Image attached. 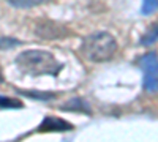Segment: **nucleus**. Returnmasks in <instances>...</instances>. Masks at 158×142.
<instances>
[{
	"label": "nucleus",
	"instance_id": "f257e3e1",
	"mask_svg": "<svg viewBox=\"0 0 158 142\" xmlns=\"http://www.w3.org/2000/svg\"><path fill=\"white\" fill-rule=\"evenodd\" d=\"M16 65L21 71L30 76H57L62 70V65L57 62V59L51 52L41 49H32L21 52L16 57Z\"/></svg>",
	"mask_w": 158,
	"mask_h": 142
},
{
	"label": "nucleus",
	"instance_id": "f03ea898",
	"mask_svg": "<svg viewBox=\"0 0 158 142\" xmlns=\"http://www.w3.org/2000/svg\"><path fill=\"white\" fill-rule=\"evenodd\" d=\"M117 51V41L106 32L89 35L82 41L81 54L90 62H106L114 57Z\"/></svg>",
	"mask_w": 158,
	"mask_h": 142
},
{
	"label": "nucleus",
	"instance_id": "7ed1b4c3",
	"mask_svg": "<svg viewBox=\"0 0 158 142\" xmlns=\"http://www.w3.org/2000/svg\"><path fill=\"white\" fill-rule=\"evenodd\" d=\"M139 67L144 71V88L149 93L158 92V55L149 52L139 59Z\"/></svg>",
	"mask_w": 158,
	"mask_h": 142
},
{
	"label": "nucleus",
	"instance_id": "20e7f679",
	"mask_svg": "<svg viewBox=\"0 0 158 142\" xmlns=\"http://www.w3.org/2000/svg\"><path fill=\"white\" fill-rule=\"evenodd\" d=\"M73 130V125L68 123L63 119H57L52 117V115H48L44 117V120L38 125V133H54V131H68Z\"/></svg>",
	"mask_w": 158,
	"mask_h": 142
},
{
	"label": "nucleus",
	"instance_id": "39448f33",
	"mask_svg": "<svg viewBox=\"0 0 158 142\" xmlns=\"http://www.w3.org/2000/svg\"><path fill=\"white\" fill-rule=\"evenodd\" d=\"M68 32L65 30L60 25L54 24V22H43V24H38L36 27V35L43 40H57V38L65 36Z\"/></svg>",
	"mask_w": 158,
	"mask_h": 142
},
{
	"label": "nucleus",
	"instance_id": "423d86ee",
	"mask_svg": "<svg viewBox=\"0 0 158 142\" xmlns=\"http://www.w3.org/2000/svg\"><path fill=\"white\" fill-rule=\"evenodd\" d=\"M158 40V24H152L147 29V32L142 35L141 38V44L142 46H150Z\"/></svg>",
	"mask_w": 158,
	"mask_h": 142
},
{
	"label": "nucleus",
	"instance_id": "0eeeda50",
	"mask_svg": "<svg viewBox=\"0 0 158 142\" xmlns=\"http://www.w3.org/2000/svg\"><path fill=\"white\" fill-rule=\"evenodd\" d=\"M6 2L16 8H32V6H38L48 2V0H6Z\"/></svg>",
	"mask_w": 158,
	"mask_h": 142
},
{
	"label": "nucleus",
	"instance_id": "6e6552de",
	"mask_svg": "<svg viewBox=\"0 0 158 142\" xmlns=\"http://www.w3.org/2000/svg\"><path fill=\"white\" fill-rule=\"evenodd\" d=\"M24 104L16 98H8V96H0V109H21Z\"/></svg>",
	"mask_w": 158,
	"mask_h": 142
},
{
	"label": "nucleus",
	"instance_id": "1a4fd4ad",
	"mask_svg": "<svg viewBox=\"0 0 158 142\" xmlns=\"http://www.w3.org/2000/svg\"><path fill=\"white\" fill-rule=\"evenodd\" d=\"M158 10V0H144L142 6H141V13L142 14H152L153 11Z\"/></svg>",
	"mask_w": 158,
	"mask_h": 142
},
{
	"label": "nucleus",
	"instance_id": "9d476101",
	"mask_svg": "<svg viewBox=\"0 0 158 142\" xmlns=\"http://www.w3.org/2000/svg\"><path fill=\"white\" fill-rule=\"evenodd\" d=\"M68 103H70V104L63 106V109H70V111L77 109V111H85V112H89V108L85 106V101H82V99L74 98V99H71V101H68Z\"/></svg>",
	"mask_w": 158,
	"mask_h": 142
},
{
	"label": "nucleus",
	"instance_id": "9b49d317",
	"mask_svg": "<svg viewBox=\"0 0 158 142\" xmlns=\"http://www.w3.org/2000/svg\"><path fill=\"white\" fill-rule=\"evenodd\" d=\"M18 92L25 95V96H30V98H40V99H51V98H54L52 93H36V92H27V90H18Z\"/></svg>",
	"mask_w": 158,
	"mask_h": 142
},
{
	"label": "nucleus",
	"instance_id": "f8f14e48",
	"mask_svg": "<svg viewBox=\"0 0 158 142\" xmlns=\"http://www.w3.org/2000/svg\"><path fill=\"white\" fill-rule=\"evenodd\" d=\"M19 41L13 40V38H0V47H11V46H18Z\"/></svg>",
	"mask_w": 158,
	"mask_h": 142
},
{
	"label": "nucleus",
	"instance_id": "ddd939ff",
	"mask_svg": "<svg viewBox=\"0 0 158 142\" xmlns=\"http://www.w3.org/2000/svg\"><path fill=\"white\" fill-rule=\"evenodd\" d=\"M3 82V73H2V67H0V84Z\"/></svg>",
	"mask_w": 158,
	"mask_h": 142
}]
</instances>
